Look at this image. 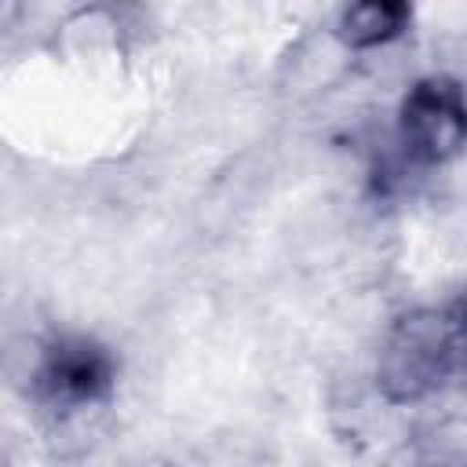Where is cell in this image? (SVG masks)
Segmentation results:
<instances>
[{
  "mask_svg": "<svg viewBox=\"0 0 467 467\" xmlns=\"http://www.w3.org/2000/svg\"><path fill=\"white\" fill-rule=\"evenodd\" d=\"M467 361V332L460 310L401 314L376 354V387L387 401L409 405L441 390Z\"/></svg>",
  "mask_w": 467,
  "mask_h": 467,
  "instance_id": "cell-1",
  "label": "cell"
},
{
  "mask_svg": "<svg viewBox=\"0 0 467 467\" xmlns=\"http://www.w3.org/2000/svg\"><path fill=\"white\" fill-rule=\"evenodd\" d=\"M117 387V358L106 343L84 332H62L44 343L29 372L36 405L51 412H84L102 405Z\"/></svg>",
  "mask_w": 467,
  "mask_h": 467,
  "instance_id": "cell-2",
  "label": "cell"
},
{
  "mask_svg": "<svg viewBox=\"0 0 467 467\" xmlns=\"http://www.w3.org/2000/svg\"><path fill=\"white\" fill-rule=\"evenodd\" d=\"M398 146L409 164L434 168L467 146V88L445 73L420 77L398 106Z\"/></svg>",
  "mask_w": 467,
  "mask_h": 467,
  "instance_id": "cell-3",
  "label": "cell"
},
{
  "mask_svg": "<svg viewBox=\"0 0 467 467\" xmlns=\"http://www.w3.org/2000/svg\"><path fill=\"white\" fill-rule=\"evenodd\" d=\"M409 22H412V7L401 0H361L339 11L336 36L354 51H368L398 40L409 29Z\"/></svg>",
  "mask_w": 467,
  "mask_h": 467,
  "instance_id": "cell-4",
  "label": "cell"
},
{
  "mask_svg": "<svg viewBox=\"0 0 467 467\" xmlns=\"http://www.w3.org/2000/svg\"><path fill=\"white\" fill-rule=\"evenodd\" d=\"M456 310H460V321H463V332H467V303H463V306H456Z\"/></svg>",
  "mask_w": 467,
  "mask_h": 467,
  "instance_id": "cell-5",
  "label": "cell"
}]
</instances>
